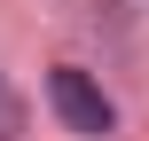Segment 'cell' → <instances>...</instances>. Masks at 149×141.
Instances as JSON below:
<instances>
[{
    "label": "cell",
    "instance_id": "cell-2",
    "mask_svg": "<svg viewBox=\"0 0 149 141\" xmlns=\"http://www.w3.org/2000/svg\"><path fill=\"white\" fill-rule=\"evenodd\" d=\"M16 133H24V102L0 86V141H16Z\"/></svg>",
    "mask_w": 149,
    "mask_h": 141
},
{
    "label": "cell",
    "instance_id": "cell-1",
    "mask_svg": "<svg viewBox=\"0 0 149 141\" xmlns=\"http://www.w3.org/2000/svg\"><path fill=\"white\" fill-rule=\"evenodd\" d=\"M47 102H55V118H63L71 133H94V141H102L110 126H118L110 94H102V86L79 71V63H55V71H47Z\"/></svg>",
    "mask_w": 149,
    "mask_h": 141
}]
</instances>
